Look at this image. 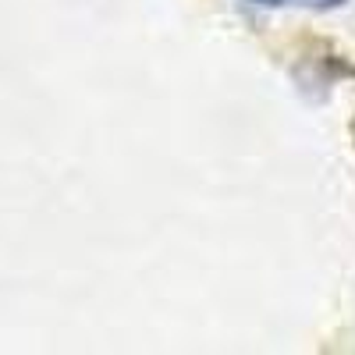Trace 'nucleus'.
I'll return each instance as SVG.
<instances>
[{
	"mask_svg": "<svg viewBox=\"0 0 355 355\" xmlns=\"http://www.w3.org/2000/svg\"><path fill=\"white\" fill-rule=\"evenodd\" d=\"M249 4H259V8H284L291 0H249Z\"/></svg>",
	"mask_w": 355,
	"mask_h": 355,
	"instance_id": "obj_2",
	"label": "nucleus"
},
{
	"mask_svg": "<svg viewBox=\"0 0 355 355\" xmlns=\"http://www.w3.org/2000/svg\"><path fill=\"white\" fill-rule=\"evenodd\" d=\"M302 4H309V8H338V4H345V0H302Z\"/></svg>",
	"mask_w": 355,
	"mask_h": 355,
	"instance_id": "obj_1",
	"label": "nucleus"
}]
</instances>
